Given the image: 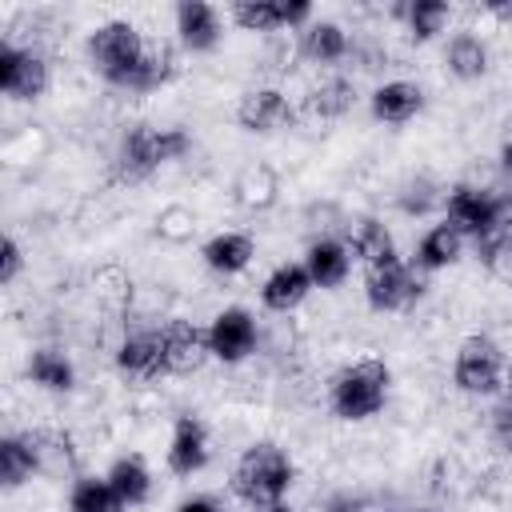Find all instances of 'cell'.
Returning a JSON list of instances; mask_svg holds the SVG:
<instances>
[{
	"label": "cell",
	"mask_w": 512,
	"mask_h": 512,
	"mask_svg": "<svg viewBox=\"0 0 512 512\" xmlns=\"http://www.w3.org/2000/svg\"><path fill=\"white\" fill-rule=\"evenodd\" d=\"M192 152V136L180 124L156 128V124H132L120 136V148L112 156V184H144L164 164L184 160Z\"/></svg>",
	"instance_id": "cell-1"
},
{
	"label": "cell",
	"mask_w": 512,
	"mask_h": 512,
	"mask_svg": "<svg viewBox=\"0 0 512 512\" xmlns=\"http://www.w3.org/2000/svg\"><path fill=\"white\" fill-rule=\"evenodd\" d=\"M292 476H296V468H292L288 452L272 440H260V444L240 452V460L232 468V496L252 504V508L276 504V500H284Z\"/></svg>",
	"instance_id": "cell-2"
},
{
	"label": "cell",
	"mask_w": 512,
	"mask_h": 512,
	"mask_svg": "<svg viewBox=\"0 0 512 512\" xmlns=\"http://www.w3.org/2000/svg\"><path fill=\"white\" fill-rule=\"evenodd\" d=\"M144 52H148V40L132 20H104L88 32V64L112 88H132Z\"/></svg>",
	"instance_id": "cell-3"
},
{
	"label": "cell",
	"mask_w": 512,
	"mask_h": 512,
	"mask_svg": "<svg viewBox=\"0 0 512 512\" xmlns=\"http://www.w3.org/2000/svg\"><path fill=\"white\" fill-rule=\"evenodd\" d=\"M388 384H392V372L384 360L368 356V360H356L348 368H340L332 376V388H328V404L340 420H368L384 408L388 400Z\"/></svg>",
	"instance_id": "cell-4"
},
{
	"label": "cell",
	"mask_w": 512,
	"mask_h": 512,
	"mask_svg": "<svg viewBox=\"0 0 512 512\" xmlns=\"http://www.w3.org/2000/svg\"><path fill=\"white\" fill-rule=\"evenodd\" d=\"M504 220H512V200L496 188H480V184H452L444 196V224H452L460 236L480 240L492 228H500Z\"/></svg>",
	"instance_id": "cell-5"
},
{
	"label": "cell",
	"mask_w": 512,
	"mask_h": 512,
	"mask_svg": "<svg viewBox=\"0 0 512 512\" xmlns=\"http://www.w3.org/2000/svg\"><path fill=\"white\" fill-rule=\"evenodd\" d=\"M504 376H508L504 348L492 336L476 332V336H464L460 340L456 360H452V380H456L460 392H468V396H492V392H500Z\"/></svg>",
	"instance_id": "cell-6"
},
{
	"label": "cell",
	"mask_w": 512,
	"mask_h": 512,
	"mask_svg": "<svg viewBox=\"0 0 512 512\" xmlns=\"http://www.w3.org/2000/svg\"><path fill=\"white\" fill-rule=\"evenodd\" d=\"M424 284L416 276V268H408L404 260H388L364 272V296L376 312H404L420 300Z\"/></svg>",
	"instance_id": "cell-7"
},
{
	"label": "cell",
	"mask_w": 512,
	"mask_h": 512,
	"mask_svg": "<svg viewBox=\"0 0 512 512\" xmlns=\"http://www.w3.org/2000/svg\"><path fill=\"white\" fill-rule=\"evenodd\" d=\"M48 60L32 48H20L12 40L0 44V88L12 100H40L48 92Z\"/></svg>",
	"instance_id": "cell-8"
},
{
	"label": "cell",
	"mask_w": 512,
	"mask_h": 512,
	"mask_svg": "<svg viewBox=\"0 0 512 512\" xmlns=\"http://www.w3.org/2000/svg\"><path fill=\"white\" fill-rule=\"evenodd\" d=\"M208 340H212V356L224 360V364H240L256 352V320L248 308L232 304L224 312L212 316L208 324Z\"/></svg>",
	"instance_id": "cell-9"
},
{
	"label": "cell",
	"mask_w": 512,
	"mask_h": 512,
	"mask_svg": "<svg viewBox=\"0 0 512 512\" xmlns=\"http://www.w3.org/2000/svg\"><path fill=\"white\" fill-rule=\"evenodd\" d=\"M160 340H164V364L172 376H188V372L204 368L212 356L208 328H200L192 320H168L160 328Z\"/></svg>",
	"instance_id": "cell-10"
},
{
	"label": "cell",
	"mask_w": 512,
	"mask_h": 512,
	"mask_svg": "<svg viewBox=\"0 0 512 512\" xmlns=\"http://www.w3.org/2000/svg\"><path fill=\"white\" fill-rule=\"evenodd\" d=\"M292 120H296V108L288 104V96L280 88H248L240 96V104H236V124L244 132L268 136V132L288 128Z\"/></svg>",
	"instance_id": "cell-11"
},
{
	"label": "cell",
	"mask_w": 512,
	"mask_h": 512,
	"mask_svg": "<svg viewBox=\"0 0 512 512\" xmlns=\"http://www.w3.org/2000/svg\"><path fill=\"white\" fill-rule=\"evenodd\" d=\"M116 372H120L124 380H156V376H164L168 364H164L160 328H148V332L128 336V340L116 348Z\"/></svg>",
	"instance_id": "cell-12"
},
{
	"label": "cell",
	"mask_w": 512,
	"mask_h": 512,
	"mask_svg": "<svg viewBox=\"0 0 512 512\" xmlns=\"http://www.w3.org/2000/svg\"><path fill=\"white\" fill-rule=\"evenodd\" d=\"M208 464V428L192 416V412H180L172 420V440H168V468L176 476H192Z\"/></svg>",
	"instance_id": "cell-13"
},
{
	"label": "cell",
	"mask_w": 512,
	"mask_h": 512,
	"mask_svg": "<svg viewBox=\"0 0 512 512\" xmlns=\"http://www.w3.org/2000/svg\"><path fill=\"white\" fill-rule=\"evenodd\" d=\"M176 36L188 52H212L224 36V24H220V12L212 4H200V0H184L176 4Z\"/></svg>",
	"instance_id": "cell-14"
},
{
	"label": "cell",
	"mask_w": 512,
	"mask_h": 512,
	"mask_svg": "<svg viewBox=\"0 0 512 512\" xmlns=\"http://www.w3.org/2000/svg\"><path fill=\"white\" fill-rule=\"evenodd\" d=\"M348 252L356 256V260H364V268H376V264H388V260H400L396 256V240H392V232H388V224L384 220H376V216H360V220H352L348 224Z\"/></svg>",
	"instance_id": "cell-15"
},
{
	"label": "cell",
	"mask_w": 512,
	"mask_h": 512,
	"mask_svg": "<svg viewBox=\"0 0 512 512\" xmlns=\"http://www.w3.org/2000/svg\"><path fill=\"white\" fill-rule=\"evenodd\" d=\"M304 268L312 276L316 288H340L348 280V268H352V252L344 240L336 236H320L308 244V256H304Z\"/></svg>",
	"instance_id": "cell-16"
},
{
	"label": "cell",
	"mask_w": 512,
	"mask_h": 512,
	"mask_svg": "<svg viewBox=\"0 0 512 512\" xmlns=\"http://www.w3.org/2000/svg\"><path fill=\"white\" fill-rule=\"evenodd\" d=\"M312 288H316V284H312V276H308L304 264H280V268L268 272V280H264V288H260V300H264V308H272V312H292V308L304 304V296H308Z\"/></svg>",
	"instance_id": "cell-17"
},
{
	"label": "cell",
	"mask_w": 512,
	"mask_h": 512,
	"mask_svg": "<svg viewBox=\"0 0 512 512\" xmlns=\"http://www.w3.org/2000/svg\"><path fill=\"white\" fill-rule=\"evenodd\" d=\"M296 52L304 60H312V64H336V60H344L352 52V44H348V32L336 20H308L300 28Z\"/></svg>",
	"instance_id": "cell-18"
},
{
	"label": "cell",
	"mask_w": 512,
	"mask_h": 512,
	"mask_svg": "<svg viewBox=\"0 0 512 512\" xmlns=\"http://www.w3.org/2000/svg\"><path fill=\"white\" fill-rule=\"evenodd\" d=\"M424 108V88L412 80H388L372 92V116L380 124H408Z\"/></svg>",
	"instance_id": "cell-19"
},
{
	"label": "cell",
	"mask_w": 512,
	"mask_h": 512,
	"mask_svg": "<svg viewBox=\"0 0 512 512\" xmlns=\"http://www.w3.org/2000/svg\"><path fill=\"white\" fill-rule=\"evenodd\" d=\"M200 256H204V264H208L212 272H220V276H236V272H244V268L252 264V256H256V240H252L248 232H216L212 240H204Z\"/></svg>",
	"instance_id": "cell-20"
},
{
	"label": "cell",
	"mask_w": 512,
	"mask_h": 512,
	"mask_svg": "<svg viewBox=\"0 0 512 512\" xmlns=\"http://www.w3.org/2000/svg\"><path fill=\"white\" fill-rule=\"evenodd\" d=\"M352 104H356V84L348 76H324L304 96V112L320 116V120H340L352 112Z\"/></svg>",
	"instance_id": "cell-21"
},
{
	"label": "cell",
	"mask_w": 512,
	"mask_h": 512,
	"mask_svg": "<svg viewBox=\"0 0 512 512\" xmlns=\"http://www.w3.org/2000/svg\"><path fill=\"white\" fill-rule=\"evenodd\" d=\"M104 476H108V484L116 488V496H120L128 508H136V504H144V500L152 496V472H148L144 456H136V452L116 456Z\"/></svg>",
	"instance_id": "cell-22"
},
{
	"label": "cell",
	"mask_w": 512,
	"mask_h": 512,
	"mask_svg": "<svg viewBox=\"0 0 512 512\" xmlns=\"http://www.w3.org/2000/svg\"><path fill=\"white\" fill-rule=\"evenodd\" d=\"M460 248H464V236L452 224H436L416 244V268L420 272H440V268L460 260Z\"/></svg>",
	"instance_id": "cell-23"
},
{
	"label": "cell",
	"mask_w": 512,
	"mask_h": 512,
	"mask_svg": "<svg viewBox=\"0 0 512 512\" xmlns=\"http://www.w3.org/2000/svg\"><path fill=\"white\" fill-rule=\"evenodd\" d=\"M444 64L456 80H480L488 72V44L476 32H456L444 48Z\"/></svg>",
	"instance_id": "cell-24"
},
{
	"label": "cell",
	"mask_w": 512,
	"mask_h": 512,
	"mask_svg": "<svg viewBox=\"0 0 512 512\" xmlns=\"http://www.w3.org/2000/svg\"><path fill=\"white\" fill-rule=\"evenodd\" d=\"M176 72H180L176 48H172L168 40H148V52H144L140 72H136V80H132L128 92H156V88H164L168 80H176Z\"/></svg>",
	"instance_id": "cell-25"
},
{
	"label": "cell",
	"mask_w": 512,
	"mask_h": 512,
	"mask_svg": "<svg viewBox=\"0 0 512 512\" xmlns=\"http://www.w3.org/2000/svg\"><path fill=\"white\" fill-rule=\"evenodd\" d=\"M68 512H128L108 476H76L68 492Z\"/></svg>",
	"instance_id": "cell-26"
},
{
	"label": "cell",
	"mask_w": 512,
	"mask_h": 512,
	"mask_svg": "<svg viewBox=\"0 0 512 512\" xmlns=\"http://www.w3.org/2000/svg\"><path fill=\"white\" fill-rule=\"evenodd\" d=\"M28 376H32V384H40L48 392H72V384H76L72 360L56 348H36L28 356Z\"/></svg>",
	"instance_id": "cell-27"
},
{
	"label": "cell",
	"mask_w": 512,
	"mask_h": 512,
	"mask_svg": "<svg viewBox=\"0 0 512 512\" xmlns=\"http://www.w3.org/2000/svg\"><path fill=\"white\" fill-rule=\"evenodd\" d=\"M32 452H36V468L40 472H68L76 468V452H72V440L56 428H36V432H24Z\"/></svg>",
	"instance_id": "cell-28"
},
{
	"label": "cell",
	"mask_w": 512,
	"mask_h": 512,
	"mask_svg": "<svg viewBox=\"0 0 512 512\" xmlns=\"http://www.w3.org/2000/svg\"><path fill=\"white\" fill-rule=\"evenodd\" d=\"M32 472H40V468H36V452H32L28 436L24 432L20 436H4L0 440V484L12 492L24 480H32Z\"/></svg>",
	"instance_id": "cell-29"
},
{
	"label": "cell",
	"mask_w": 512,
	"mask_h": 512,
	"mask_svg": "<svg viewBox=\"0 0 512 512\" xmlns=\"http://www.w3.org/2000/svg\"><path fill=\"white\" fill-rule=\"evenodd\" d=\"M476 256L488 268V276L512 284V220H504L500 228H492L488 236L476 240Z\"/></svg>",
	"instance_id": "cell-30"
},
{
	"label": "cell",
	"mask_w": 512,
	"mask_h": 512,
	"mask_svg": "<svg viewBox=\"0 0 512 512\" xmlns=\"http://www.w3.org/2000/svg\"><path fill=\"white\" fill-rule=\"evenodd\" d=\"M396 16H404V20H408L412 40H432L436 32H444V24H448L452 8H448L444 0H412V4H400V8H396Z\"/></svg>",
	"instance_id": "cell-31"
},
{
	"label": "cell",
	"mask_w": 512,
	"mask_h": 512,
	"mask_svg": "<svg viewBox=\"0 0 512 512\" xmlns=\"http://www.w3.org/2000/svg\"><path fill=\"white\" fill-rule=\"evenodd\" d=\"M276 192H280L276 172L264 168V164L244 168L240 180H236V204H244V208H268V204L276 200Z\"/></svg>",
	"instance_id": "cell-32"
},
{
	"label": "cell",
	"mask_w": 512,
	"mask_h": 512,
	"mask_svg": "<svg viewBox=\"0 0 512 512\" xmlns=\"http://www.w3.org/2000/svg\"><path fill=\"white\" fill-rule=\"evenodd\" d=\"M444 196H448V188H440L432 176H412V180L400 184L396 204H400V212H408V216H424V212H432L436 204H444Z\"/></svg>",
	"instance_id": "cell-33"
},
{
	"label": "cell",
	"mask_w": 512,
	"mask_h": 512,
	"mask_svg": "<svg viewBox=\"0 0 512 512\" xmlns=\"http://www.w3.org/2000/svg\"><path fill=\"white\" fill-rule=\"evenodd\" d=\"M232 20L248 32H276L284 28V12H280V0H236L232 8Z\"/></svg>",
	"instance_id": "cell-34"
},
{
	"label": "cell",
	"mask_w": 512,
	"mask_h": 512,
	"mask_svg": "<svg viewBox=\"0 0 512 512\" xmlns=\"http://www.w3.org/2000/svg\"><path fill=\"white\" fill-rule=\"evenodd\" d=\"M488 428H492V440H496L504 452H512V372L504 376V384H500V392H496Z\"/></svg>",
	"instance_id": "cell-35"
},
{
	"label": "cell",
	"mask_w": 512,
	"mask_h": 512,
	"mask_svg": "<svg viewBox=\"0 0 512 512\" xmlns=\"http://www.w3.org/2000/svg\"><path fill=\"white\" fill-rule=\"evenodd\" d=\"M20 268H24V252H20L16 236H4V244H0V284L8 288L20 276Z\"/></svg>",
	"instance_id": "cell-36"
},
{
	"label": "cell",
	"mask_w": 512,
	"mask_h": 512,
	"mask_svg": "<svg viewBox=\"0 0 512 512\" xmlns=\"http://www.w3.org/2000/svg\"><path fill=\"white\" fill-rule=\"evenodd\" d=\"M176 512H220V504L212 496H188L176 504Z\"/></svg>",
	"instance_id": "cell-37"
},
{
	"label": "cell",
	"mask_w": 512,
	"mask_h": 512,
	"mask_svg": "<svg viewBox=\"0 0 512 512\" xmlns=\"http://www.w3.org/2000/svg\"><path fill=\"white\" fill-rule=\"evenodd\" d=\"M492 16H500V20H512V0H488L484 4Z\"/></svg>",
	"instance_id": "cell-38"
},
{
	"label": "cell",
	"mask_w": 512,
	"mask_h": 512,
	"mask_svg": "<svg viewBox=\"0 0 512 512\" xmlns=\"http://www.w3.org/2000/svg\"><path fill=\"white\" fill-rule=\"evenodd\" d=\"M500 168H504V176L512 180V136H508L504 148H500Z\"/></svg>",
	"instance_id": "cell-39"
},
{
	"label": "cell",
	"mask_w": 512,
	"mask_h": 512,
	"mask_svg": "<svg viewBox=\"0 0 512 512\" xmlns=\"http://www.w3.org/2000/svg\"><path fill=\"white\" fill-rule=\"evenodd\" d=\"M252 512H296V508L284 504V500H276V504H260V508H252Z\"/></svg>",
	"instance_id": "cell-40"
}]
</instances>
